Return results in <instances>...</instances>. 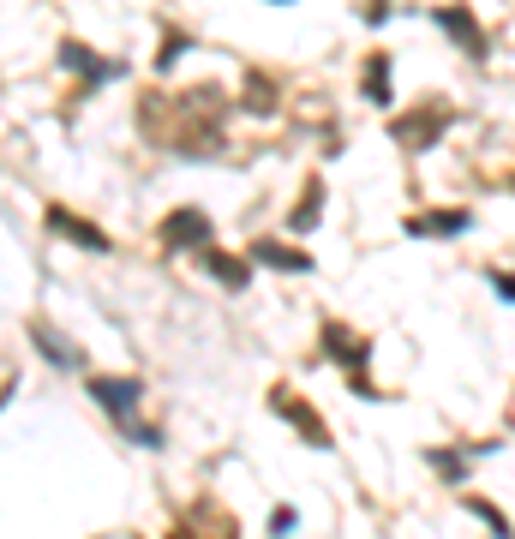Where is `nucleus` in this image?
I'll use <instances>...</instances> for the list:
<instances>
[{
	"label": "nucleus",
	"mask_w": 515,
	"mask_h": 539,
	"mask_svg": "<svg viewBox=\"0 0 515 539\" xmlns=\"http://www.w3.org/2000/svg\"><path fill=\"white\" fill-rule=\"evenodd\" d=\"M318 216H324V186H318V180H306V198H300V210L288 216V234H306Z\"/></svg>",
	"instance_id": "obj_10"
},
{
	"label": "nucleus",
	"mask_w": 515,
	"mask_h": 539,
	"mask_svg": "<svg viewBox=\"0 0 515 539\" xmlns=\"http://www.w3.org/2000/svg\"><path fill=\"white\" fill-rule=\"evenodd\" d=\"M276 6H288V0H276Z\"/></svg>",
	"instance_id": "obj_19"
},
{
	"label": "nucleus",
	"mask_w": 515,
	"mask_h": 539,
	"mask_svg": "<svg viewBox=\"0 0 515 539\" xmlns=\"http://www.w3.org/2000/svg\"><path fill=\"white\" fill-rule=\"evenodd\" d=\"M270 402H276V414H288V420H294V432H300L306 444H318V450H330V444H336V438L324 432V420H318V414H312V408H306L294 390H276Z\"/></svg>",
	"instance_id": "obj_3"
},
{
	"label": "nucleus",
	"mask_w": 515,
	"mask_h": 539,
	"mask_svg": "<svg viewBox=\"0 0 515 539\" xmlns=\"http://www.w3.org/2000/svg\"><path fill=\"white\" fill-rule=\"evenodd\" d=\"M456 120V108L450 102H432L426 114H408V120H396V144H408V150H426V144H438V132Z\"/></svg>",
	"instance_id": "obj_1"
},
{
	"label": "nucleus",
	"mask_w": 515,
	"mask_h": 539,
	"mask_svg": "<svg viewBox=\"0 0 515 539\" xmlns=\"http://www.w3.org/2000/svg\"><path fill=\"white\" fill-rule=\"evenodd\" d=\"M90 396L114 414V426H126V420H132V402L144 396V384H138V378H126V384H114V378H90Z\"/></svg>",
	"instance_id": "obj_6"
},
{
	"label": "nucleus",
	"mask_w": 515,
	"mask_h": 539,
	"mask_svg": "<svg viewBox=\"0 0 515 539\" xmlns=\"http://www.w3.org/2000/svg\"><path fill=\"white\" fill-rule=\"evenodd\" d=\"M468 510H474V516H480V522H486V528H492L498 539H515V534H510V522H504V510H498V504H486V498H468Z\"/></svg>",
	"instance_id": "obj_14"
},
{
	"label": "nucleus",
	"mask_w": 515,
	"mask_h": 539,
	"mask_svg": "<svg viewBox=\"0 0 515 539\" xmlns=\"http://www.w3.org/2000/svg\"><path fill=\"white\" fill-rule=\"evenodd\" d=\"M180 54H186V36H168V48H162V54H156V66H174V60H180Z\"/></svg>",
	"instance_id": "obj_17"
},
{
	"label": "nucleus",
	"mask_w": 515,
	"mask_h": 539,
	"mask_svg": "<svg viewBox=\"0 0 515 539\" xmlns=\"http://www.w3.org/2000/svg\"><path fill=\"white\" fill-rule=\"evenodd\" d=\"M492 288H498V300H510V306H515V270H498Z\"/></svg>",
	"instance_id": "obj_18"
},
{
	"label": "nucleus",
	"mask_w": 515,
	"mask_h": 539,
	"mask_svg": "<svg viewBox=\"0 0 515 539\" xmlns=\"http://www.w3.org/2000/svg\"><path fill=\"white\" fill-rule=\"evenodd\" d=\"M246 108H252V114H270V108H276V84H270V78H252V96H246Z\"/></svg>",
	"instance_id": "obj_15"
},
{
	"label": "nucleus",
	"mask_w": 515,
	"mask_h": 539,
	"mask_svg": "<svg viewBox=\"0 0 515 539\" xmlns=\"http://www.w3.org/2000/svg\"><path fill=\"white\" fill-rule=\"evenodd\" d=\"M204 264H210V276H216L222 288H234V294H240V288L252 282V270H246V258H234V252H204Z\"/></svg>",
	"instance_id": "obj_9"
},
{
	"label": "nucleus",
	"mask_w": 515,
	"mask_h": 539,
	"mask_svg": "<svg viewBox=\"0 0 515 539\" xmlns=\"http://www.w3.org/2000/svg\"><path fill=\"white\" fill-rule=\"evenodd\" d=\"M252 258H258V264H270V270H288V276H306V270H312V258H306L300 246H282V240H258V246H252Z\"/></svg>",
	"instance_id": "obj_8"
},
{
	"label": "nucleus",
	"mask_w": 515,
	"mask_h": 539,
	"mask_svg": "<svg viewBox=\"0 0 515 539\" xmlns=\"http://www.w3.org/2000/svg\"><path fill=\"white\" fill-rule=\"evenodd\" d=\"M438 24L450 30V42H456V48H468V60H486V54H492V42H486L480 18H474L468 6H438Z\"/></svg>",
	"instance_id": "obj_2"
},
{
	"label": "nucleus",
	"mask_w": 515,
	"mask_h": 539,
	"mask_svg": "<svg viewBox=\"0 0 515 539\" xmlns=\"http://www.w3.org/2000/svg\"><path fill=\"white\" fill-rule=\"evenodd\" d=\"M30 342H36V348H42V354H48L54 366H78V348H66V342H60V336H54L48 324H30Z\"/></svg>",
	"instance_id": "obj_11"
},
{
	"label": "nucleus",
	"mask_w": 515,
	"mask_h": 539,
	"mask_svg": "<svg viewBox=\"0 0 515 539\" xmlns=\"http://www.w3.org/2000/svg\"><path fill=\"white\" fill-rule=\"evenodd\" d=\"M204 234H210V216H204V210H174V216H162V246H204Z\"/></svg>",
	"instance_id": "obj_7"
},
{
	"label": "nucleus",
	"mask_w": 515,
	"mask_h": 539,
	"mask_svg": "<svg viewBox=\"0 0 515 539\" xmlns=\"http://www.w3.org/2000/svg\"><path fill=\"white\" fill-rule=\"evenodd\" d=\"M366 96L372 102H390L396 90H390V54H372V66H366Z\"/></svg>",
	"instance_id": "obj_13"
},
{
	"label": "nucleus",
	"mask_w": 515,
	"mask_h": 539,
	"mask_svg": "<svg viewBox=\"0 0 515 539\" xmlns=\"http://www.w3.org/2000/svg\"><path fill=\"white\" fill-rule=\"evenodd\" d=\"M294 522H300V516H294V510H288V504H282V510H276V516H270V534L282 539V534H294Z\"/></svg>",
	"instance_id": "obj_16"
},
{
	"label": "nucleus",
	"mask_w": 515,
	"mask_h": 539,
	"mask_svg": "<svg viewBox=\"0 0 515 539\" xmlns=\"http://www.w3.org/2000/svg\"><path fill=\"white\" fill-rule=\"evenodd\" d=\"M324 354H336V360H348L354 372H366V348H360V342H348V336H342V324H330V330H324Z\"/></svg>",
	"instance_id": "obj_12"
},
{
	"label": "nucleus",
	"mask_w": 515,
	"mask_h": 539,
	"mask_svg": "<svg viewBox=\"0 0 515 539\" xmlns=\"http://www.w3.org/2000/svg\"><path fill=\"white\" fill-rule=\"evenodd\" d=\"M48 228L60 234V240H72V246H84V252H108V234L96 228V222H84V216H72V210H48Z\"/></svg>",
	"instance_id": "obj_5"
},
{
	"label": "nucleus",
	"mask_w": 515,
	"mask_h": 539,
	"mask_svg": "<svg viewBox=\"0 0 515 539\" xmlns=\"http://www.w3.org/2000/svg\"><path fill=\"white\" fill-rule=\"evenodd\" d=\"M468 228H474L468 210H426V216H408V234H420V240H456V234H468Z\"/></svg>",
	"instance_id": "obj_4"
}]
</instances>
